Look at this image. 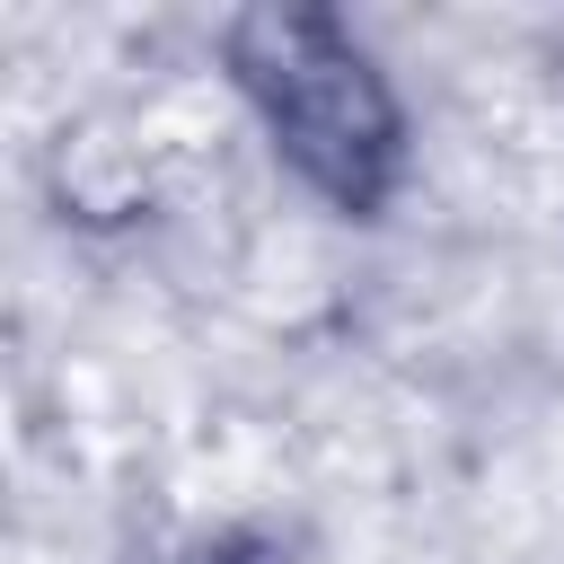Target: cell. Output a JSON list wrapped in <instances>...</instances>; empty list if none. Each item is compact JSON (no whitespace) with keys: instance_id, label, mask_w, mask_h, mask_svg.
I'll use <instances>...</instances> for the list:
<instances>
[{"instance_id":"obj_1","label":"cell","mask_w":564,"mask_h":564,"mask_svg":"<svg viewBox=\"0 0 564 564\" xmlns=\"http://www.w3.org/2000/svg\"><path fill=\"white\" fill-rule=\"evenodd\" d=\"M273 62L247 70L273 106V132L335 185V194H370V159L388 150V106L361 79V62L326 35V26H264Z\"/></svg>"}]
</instances>
